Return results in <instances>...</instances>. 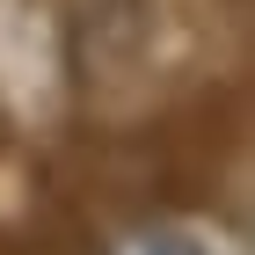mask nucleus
<instances>
[{"label": "nucleus", "instance_id": "obj_1", "mask_svg": "<svg viewBox=\"0 0 255 255\" xmlns=\"http://www.w3.org/2000/svg\"><path fill=\"white\" fill-rule=\"evenodd\" d=\"M146 255H190V248H182V241H153Z\"/></svg>", "mask_w": 255, "mask_h": 255}]
</instances>
